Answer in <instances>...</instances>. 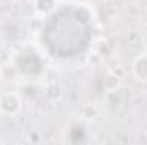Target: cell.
Here are the masks:
<instances>
[{
	"label": "cell",
	"mask_w": 147,
	"mask_h": 145,
	"mask_svg": "<svg viewBox=\"0 0 147 145\" xmlns=\"http://www.w3.org/2000/svg\"><path fill=\"white\" fill-rule=\"evenodd\" d=\"M22 108V97L17 92H3L0 96V113L3 116H16Z\"/></svg>",
	"instance_id": "1"
},
{
	"label": "cell",
	"mask_w": 147,
	"mask_h": 145,
	"mask_svg": "<svg viewBox=\"0 0 147 145\" xmlns=\"http://www.w3.org/2000/svg\"><path fill=\"white\" fill-rule=\"evenodd\" d=\"M132 72H134V75H135L139 80H147V53L139 55V56L134 60Z\"/></svg>",
	"instance_id": "2"
},
{
	"label": "cell",
	"mask_w": 147,
	"mask_h": 145,
	"mask_svg": "<svg viewBox=\"0 0 147 145\" xmlns=\"http://www.w3.org/2000/svg\"><path fill=\"white\" fill-rule=\"evenodd\" d=\"M103 87H105L106 92L120 91V87H121V79H120V75L116 72H113V70H108V72L105 73V77H103Z\"/></svg>",
	"instance_id": "3"
},
{
	"label": "cell",
	"mask_w": 147,
	"mask_h": 145,
	"mask_svg": "<svg viewBox=\"0 0 147 145\" xmlns=\"http://www.w3.org/2000/svg\"><path fill=\"white\" fill-rule=\"evenodd\" d=\"M0 77L5 82H16L19 77V67L12 62H7L0 67Z\"/></svg>",
	"instance_id": "4"
},
{
	"label": "cell",
	"mask_w": 147,
	"mask_h": 145,
	"mask_svg": "<svg viewBox=\"0 0 147 145\" xmlns=\"http://www.w3.org/2000/svg\"><path fill=\"white\" fill-rule=\"evenodd\" d=\"M60 0H33V5H34V12L38 15H46L50 14L57 5H58Z\"/></svg>",
	"instance_id": "5"
},
{
	"label": "cell",
	"mask_w": 147,
	"mask_h": 145,
	"mask_svg": "<svg viewBox=\"0 0 147 145\" xmlns=\"http://www.w3.org/2000/svg\"><path fill=\"white\" fill-rule=\"evenodd\" d=\"M99 116V108L94 104H84L80 109V118L84 121H94Z\"/></svg>",
	"instance_id": "6"
},
{
	"label": "cell",
	"mask_w": 147,
	"mask_h": 145,
	"mask_svg": "<svg viewBox=\"0 0 147 145\" xmlns=\"http://www.w3.org/2000/svg\"><path fill=\"white\" fill-rule=\"evenodd\" d=\"M45 96H46L48 101H51V103H58V101L62 99V96H63V91H62L60 85H57V84H50V85L46 87V91H45Z\"/></svg>",
	"instance_id": "7"
},
{
	"label": "cell",
	"mask_w": 147,
	"mask_h": 145,
	"mask_svg": "<svg viewBox=\"0 0 147 145\" xmlns=\"http://www.w3.org/2000/svg\"><path fill=\"white\" fill-rule=\"evenodd\" d=\"M105 101H106V104L110 108H118L121 104V96H120L118 91H111V92H106V99Z\"/></svg>",
	"instance_id": "8"
},
{
	"label": "cell",
	"mask_w": 147,
	"mask_h": 145,
	"mask_svg": "<svg viewBox=\"0 0 147 145\" xmlns=\"http://www.w3.org/2000/svg\"><path fill=\"white\" fill-rule=\"evenodd\" d=\"M28 140H29V142H39V135H33V133H31V135L28 137Z\"/></svg>",
	"instance_id": "9"
},
{
	"label": "cell",
	"mask_w": 147,
	"mask_h": 145,
	"mask_svg": "<svg viewBox=\"0 0 147 145\" xmlns=\"http://www.w3.org/2000/svg\"><path fill=\"white\" fill-rule=\"evenodd\" d=\"M62 2H74V0H62Z\"/></svg>",
	"instance_id": "10"
}]
</instances>
